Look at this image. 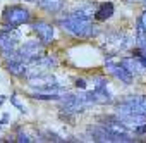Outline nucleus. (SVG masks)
<instances>
[{"instance_id": "nucleus-1", "label": "nucleus", "mask_w": 146, "mask_h": 143, "mask_svg": "<svg viewBox=\"0 0 146 143\" xmlns=\"http://www.w3.org/2000/svg\"><path fill=\"white\" fill-rule=\"evenodd\" d=\"M58 26L64 31H67L69 35L78 36V38H91V36H96L100 33L98 28L91 23V19H78L72 16L58 19Z\"/></svg>"}, {"instance_id": "nucleus-2", "label": "nucleus", "mask_w": 146, "mask_h": 143, "mask_svg": "<svg viewBox=\"0 0 146 143\" xmlns=\"http://www.w3.org/2000/svg\"><path fill=\"white\" fill-rule=\"evenodd\" d=\"M2 19H4L5 24L21 26V24H26L29 21V12L24 7H21V5H11V7H5L4 9Z\"/></svg>"}, {"instance_id": "nucleus-3", "label": "nucleus", "mask_w": 146, "mask_h": 143, "mask_svg": "<svg viewBox=\"0 0 146 143\" xmlns=\"http://www.w3.org/2000/svg\"><path fill=\"white\" fill-rule=\"evenodd\" d=\"M117 112H122V114H129V112L146 114V97H127L124 102H120L117 105Z\"/></svg>"}, {"instance_id": "nucleus-4", "label": "nucleus", "mask_w": 146, "mask_h": 143, "mask_svg": "<svg viewBox=\"0 0 146 143\" xmlns=\"http://www.w3.org/2000/svg\"><path fill=\"white\" fill-rule=\"evenodd\" d=\"M105 65H107V71H110V73H112L119 81H122L124 85H131V83H132V76H134V74H131L122 64H115L110 55L105 57Z\"/></svg>"}, {"instance_id": "nucleus-5", "label": "nucleus", "mask_w": 146, "mask_h": 143, "mask_svg": "<svg viewBox=\"0 0 146 143\" xmlns=\"http://www.w3.org/2000/svg\"><path fill=\"white\" fill-rule=\"evenodd\" d=\"M33 29H35V33L38 35V40H40L43 45L52 43V40H53V28H52L48 23H45V21L33 23Z\"/></svg>"}, {"instance_id": "nucleus-6", "label": "nucleus", "mask_w": 146, "mask_h": 143, "mask_svg": "<svg viewBox=\"0 0 146 143\" xmlns=\"http://www.w3.org/2000/svg\"><path fill=\"white\" fill-rule=\"evenodd\" d=\"M19 53H21L23 62H26V64H28L33 57L41 55V45H40L38 41H28L26 45H23V47L19 48Z\"/></svg>"}, {"instance_id": "nucleus-7", "label": "nucleus", "mask_w": 146, "mask_h": 143, "mask_svg": "<svg viewBox=\"0 0 146 143\" xmlns=\"http://www.w3.org/2000/svg\"><path fill=\"white\" fill-rule=\"evenodd\" d=\"M120 64L129 71L131 74H141V73H146L144 65L139 62L137 57H124V59L120 60Z\"/></svg>"}, {"instance_id": "nucleus-8", "label": "nucleus", "mask_w": 146, "mask_h": 143, "mask_svg": "<svg viewBox=\"0 0 146 143\" xmlns=\"http://www.w3.org/2000/svg\"><path fill=\"white\" fill-rule=\"evenodd\" d=\"M113 11H115L113 4H112V2H105V4H102V5L95 11V19H96V21H107V19H110V17L113 16Z\"/></svg>"}, {"instance_id": "nucleus-9", "label": "nucleus", "mask_w": 146, "mask_h": 143, "mask_svg": "<svg viewBox=\"0 0 146 143\" xmlns=\"http://www.w3.org/2000/svg\"><path fill=\"white\" fill-rule=\"evenodd\" d=\"M5 69L14 76H23V74H26L28 65L23 60H5Z\"/></svg>"}, {"instance_id": "nucleus-10", "label": "nucleus", "mask_w": 146, "mask_h": 143, "mask_svg": "<svg viewBox=\"0 0 146 143\" xmlns=\"http://www.w3.org/2000/svg\"><path fill=\"white\" fill-rule=\"evenodd\" d=\"M40 7L45 9L46 12L57 14L64 7V0H40Z\"/></svg>"}, {"instance_id": "nucleus-11", "label": "nucleus", "mask_w": 146, "mask_h": 143, "mask_svg": "<svg viewBox=\"0 0 146 143\" xmlns=\"http://www.w3.org/2000/svg\"><path fill=\"white\" fill-rule=\"evenodd\" d=\"M33 98H35V100H60V95H58V93L36 92V93H33Z\"/></svg>"}, {"instance_id": "nucleus-12", "label": "nucleus", "mask_w": 146, "mask_h": 143, "mask_svg": "<svg viewBox=\"0 0 146 143\" xmlns=\"http://www.w3.org/2000/svg\"><path fill=\"white\" fill-rule=\"evenodd\" d=\"M107 80L105 78H93V90H102V88H107Z\"/></svg>"}, {"instance_id": "nucleus-13", "label": "nucleus", "mask_w": 146, "mask_h": 143, "mask_svg": "<svg viewBox=\"0 0 146 143\" xmlns=\"http://www.w3.org/2000/svg\"><path fill=\"white\" fill-rule=\"evenodd\" d=\"M136 45L139 50H143L146 53V35H137L136 36Z\"/></svg>"}, {"instance_id": "nucleus-14", "label": "nucleus", "mask_w": 146, "mask_h": 143, "mask_svg": "<svg viewBox=\"0 0 146 143\" xmlns=\"http://www.w3.org/2000/svg\"><path fill=\"white\" fill-rule=\"evenodd\" d=\"M11 104H12L14 107H17V109H19L23 114H26V112H28V110H26V107H24V105H23V104L17 100V95H16V93H14V95H11Z\"/></svg>"}, {"instance_id": "nucleus-15", "label": "nucleus", "mask_w": 146, "mask_h": 143, "mask_svg": "<svg viewBox=\"0 0 146 143\" xmlns=\"http://www.w3.org/2000/svg\"><path fill=\"white\" fill-rule=\"evenodd\" d=\"M16 141H21V143H29V141H33L26 133H23V131H19V134H17V140Z\"/></svg>"}, {"instance_id": "nucleus-16", "label": "nucleus", "mask_w": 146, "mask_h": 143, "mask_svg": "<svg viewBox=\"0 0 146 143\" xmlns=\"http://www.w3.org/2000/svg\"><path fill=\"white\" fill-rule=\"evenodd\" d=\"M76 88H78V90H81V92H86L88 85H86V81H84V80H76Z\"/></svg>"}, {"instance_id": "nucleus-17", "label": "nucleus", "mask_w": 146, "mask_h": 143, "mask_svg": "<svg viewBox=\"0 0 146 143\" xmlns=\"http://www.w3.org/2000/svg\"><path fill=\"white\" fill-rule=\"evenodd\" d=\"M134 133H136V134H144V133H146V122L141 124V126H137V128L134 129Z\"/></svg>"}, {"instance_id": "nucleus-18", "label": "nucleus", "mask_w": 146, "mask_h": 143, "mask_svg": "<svg viewBox=\"0 0 146 143\" xmlns=\"http://www.w3.org/2000/svg\"><path fill=\"white\" fill-rule=\"evenodd\" d=\"M0 122H2V124H7V122H9V114H7V112L4 114V117H2V121H0Z\"/></svg>"}, {"instance_id": "nucleus-19", "label": "nucleus", "mask_w": 146, "mask_h": 143, "mask_svg": "<svg viewBox=\"0 0 146 143\" xmlns=\"http://www.w3.org/2000/svg\"><path fill=\"white\" fill-rule=\"evenodd\" d=\"M139 17H141V21H143V24H144V28H146V11H144V12H143V14H141Z\"/></svg>"}, {"instance_id": "nucleus-20", "label": "nucleus", "mask_w": 146, "mask_h": 143, "mask_svg": "<svg viewBox=\"0 0 146 143\" xmlns=\"http://www.w3.org/2000/svg\"><path fill=\"white\" fill-rule=\"evenodd\" d=\"M5 98H7V97H4V95H0V105H4V102H5Z\"/></svg>"}, {"instance_id": "nucleus-21", "label": "nucleus", "mask_w": 146, "mask_h": 143, "mask_svg": "<svg viewBox=\"0 0 146 143\" xmlns=\"http://www.w3.org/2000/svg\"><path fill=\"white\" fill-rule=\"evenodd\" d=\"M127 2H131V4H132V2H143V0H127Z\"/></svg>"}, {"instance_id": "nucleus-22", "label": "nucleus", "mask_w": 146, "mask_h": 143, "mask_svg": "<svg viewBox=\"0 0 146 143\" xmlns=\"http://www.w3.org/2000/svg\"><path fill=\"white\" fill-rule=\"evenodd\" d=\"M26 2H40V0H26Z\"/></svg>"}, {"instance_id": "nucleus-23", "label": "nucleus", "mask_w": 146, "mask_h": 143, "mask_svg": "<svg viewBox=\"0 0 146 143\" xmlns=\"http://www.w3.org/2000/svg\"><path fill=\"white\" fill-rule=\"evenodd\" d=\"M0 129H2V122H0Z\"/></svg>"}]
</instances>
